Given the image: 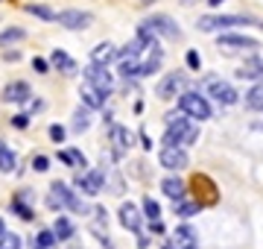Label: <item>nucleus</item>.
Wrapping results in <instances>:
<instances>
[{
	"label": "nucleus",
	"mask_w": 263,
	"mask_h": 249,
	"mask_svg": "<svg viewBox=\"0 0 263 249\" xmlns=\"http://www.w3.org/2000/svg\"><path fill=\"white\" fill-rule=\"evenodd\" d=\"M199 141V126L187 117L170 112L167 115V135H164V147H190Z\"/></svg>",
	"instance_id": "f257e3e1"
},
{
	"label": "nucleus",
	"mask_w": 263,
	"mask_h": 249,
	"mask_svg": "<svg viewBox=\"0 0 263 249\" xmlns=\"http://www.w3.org/2000/svg\"><path fill=\"white\" fill-rule=\"evenodd\" d=\"M196 27L202 32H222V29H234V27H257L263 29V21L252 18V15H202L196 21Z\"/></svg>",
	"instance_id": "f03ea898"
},
{
	"label": "nucleus",
	"mask_w": 263,
	"mask_h": 249,
	"mask_svg": "<svg viewBox=\"0 0 263 249\" xmlns=\"http://www.w3.org/2000/svg\"><path fill=\"white\" fill-rule=\"evenodd\" d=\"M47 205L53 211H62V208H73L76 214H88V205H85L79 197H76L65 182H53L50 185V197H47Z\"/></svg>",
	"instance_id": "7ed1b4c3"
},
{
	"label": "nucleus",
	"mask_w": 263,
	"mask_h": 249,
	"mask_svg": "<svg viewBox=\"0 0 263 249\" xmlns=\"http://www.w3.org/2000/svg\"><path fill=\"white\" fill-rule=\"evenodd\" d=\"M53 24H59V27L67 29V32H82V29H88L91 24H94V12L70 6V9L56 12V21H53Z\"/></svg>",
	"instance_id": "20e7f679"
},
{
	"label": "nucleus",
	"mask_w": 263,
	"mask_h": 249,
	"mask_svg": "<svg viewBox=\"0 0 263 249\" xmlns=\"http://www.w3.org/2000/svg\"><path fill=\"white\" fill-rule=\"evenodd\" d=\"M202 88H205L219 105H234L237 100H240V94L234 91V85H228L226 79H219L216 74H208V77L202 79Z\"/></svg>",
	"instance_id": "39448f33"
},
{
	"label": "nucleus",
	"mask_w": 263,
	"mask_h": 249,
	"mask_svg": "<svg viewBox=\"0 0 263 249\" xmlns=\"http://www.w3.org/2000/svg\"><path fill=\"white\" fill-rule=\"evenodd\" d=\"M179 112L187 117H196V120H208L211 117V103H208L202 94L196 91H181L179 94Z\"/></svg>",
	"instance_id": "423d86ee"
},
{
	"label": "nucleus",
	"mask_w": 263,
	"mask_h": 249,
	"mask_svg": "<svg viewBox=\"0 0 263 249\" xmlns=\"http://www.w3.org/2000/svg\"><path fill=\"white\" fill-rule=\"evenodd\" d=\"M82 74H85V82L91 88H97L100 94H111V88H114V77H111V70H108V65H91L82 67Z\"/></svg>",
	"instance_id": "0eeeda50"
},
{
	"label": "nucleus",
	"mask_w": 263,
	"mask_h": 249,
	"mask_svg": "<svg viewBox=\"0 0 263 249\" xmlns=\"http://www.w3.org/2000/svg\"><path fill=\"white\" fill-rule=\"evenodd\" d=\"M141 24H146V27H149L155 35H161V39H170V41H179V39H181V27H179L173 18H170V15H164V12H158V15H149V18L141 21Z\"/></svg>",
	"instance_id": "6e6552de"
},
{
	"label": "nucleus",
	"mask_w": 263,
	"mask_h": 249,
	"mask_svg": "<svg viewBox=\"0 0 263 249\" xmlns=\"http://www.w3.org/2000/svg\"><path fill=\"white\" fill-rule=\"evenodd\" d=\"M181 91H187V77H184L181 70H173V74H167V77H164L158 85H155V94H158L161 100H173V97L181 94Z\"/></svg>",
	"instance_id": "1a4fd4ad"
},
{
	"label": "nucleus",
	"mask_w": 263,
	"mask_h": 249,
	"mask_svg": "<svg viewBox=\"0 0 263 249\" xmlns=\"http://www.w3.org/2000/svg\"><path fill=\"white\" fill-rule=\"evenodd\" d=\"M105 188V173L103 170H88L76 176V191L82 197H97Z\"/></svg>",
	"instance_id": "9d476101"
},
{
	"label": "nucleus",
	"mask_w": 263,
	"mask_h": 249,
	"mask_svg": "<svg viewBox=\"0 0 263 249\" xmlns=\"http://www.w3.org/2000/svg\"><path fill=\"white\" fill-rule=\"evenodd\" d=\"M161 167H167V170H184L190 164L187 153H184V147H164L158 155Z\"/></svg>",
	"instance_id": "9b49d317"
},
{
	"label": "nucleus",
	"mask_w": 263,
	"mask_h": 249,
	"mask_svg": "<svg viewBox=\"0 0 263 249\" xmlns=\"http://www.w3.org/2000/svg\"><path fill=\"white\" fill-rule=\"evenodd\" d=\"M216 44L226 50H257L260 44L254 39H249V35H237V32H222L219 39H216Z\"/></svg>",
	"instance_id": "f8f14e48"
},
{
	"label": "nucleus",
	"mask_w": 263,
	"mask_h": 249,
	"mask_svg": "<svg viewBox=\"0 0 263 249\" xmlns=\"http://www.w3.org/2000/svg\"><path fill=\"white\" fill-rule=\"evenodd\" d=\"M50 65L56 67V70H62L65 77H73L76 70H79V65H76V59L67 53V50H62V47H56L53 53H50V59H47Z\"/></svg>",
	"instance_id": "ddd939ff"
},
{
	"label": "nucleus",
	"mask_w": 263,
	"mask_h": 249,
	"mask_svg": "<svg viewBox=\"0 0 263 249\" xmlns=\"http://www.w3.org/2000/svg\"><path fill=\"white\" fill-rule=\"evenodd\" d=\"M170 249H199V238L190 226H179L173 232V240H170Z\"/></svg>",
	"instance_id": "4468645a"
},
{
	"label": "nucleus",
	"mask_w": 263,
	"mask_h": 249,
	"mask_svg": "<svg viewBox=\"0 0 263 249\" xmlns=\"http://www.w3.org/2000/svg\"><path fill=\"white\" fill-rule=\"evenodd\" d=\"M29 94H32V88L24 79H15V82H9V85L3 88V100L6 103H27Z\"/></svg>",
	"instance_id": "2eb2a0df"
},
{
	"label": "nucleus",
	"mask_w": 263,
	"mask_h": 249,
	"mask_svg": "<svg viewBox=\"0 0 263 249\" xmlns=\"http://www.w3.org/2000/svg\"><path fill=\"white\" fill-rule=\"evenodd\" d=\"M117 217H120V223H123V229H129V232H141V211L135 208L132 202H123L120 205V211H117Z\"/></svg>",
	"instance_id": "dca6fc26"
},
{
	"label": "nucleus",
	"mask_w": 263,
	"mask_h": 249,
	"mask_svg": "<svg viewBox=\"0 0 263 249\" xmlns=\"http://www.w3.org/2000/svg\"><path fill=\"white\" fill-rule=\"evenodd\" d=\"M114 59H117V47L111 41H100V44L91 47V62L94 65H111Z\"/></svg>",
	"instance_id": "f3484780"
},
{
	"label": "nucleus",
	"mask_w": 263,
	"mask_h": 249,
	"mask_svg": "<svg viewBox=\"0 0 263 249\" xmlns=\"http://www.w3.org/2000/svg\"><path fill=\"white\" fill-rule=\"evenodd\" d=\"M117 74L123 79H138L141 77V56H117Z\"/></svg>",
	"instance_id": "a211bd4d"
},
{
	"label": "nucleus",
	"mask_w": 263,
	"mask_h": 249,
	"mask_svg": "<svg viewBox=\"0 0 263 249\" xmlns=\"http://www.w3.org/2000/svg\"><path fill=\"white\" fill-rule=\"evenodd\" d=\"M24 12L32 15L35 21H44V24H53L56 21V9L50 3H24Z\"/></svg>",
	"instance_id": "6ab92c4d"
},
{
	"label": "nucleus",
	"mask_w": 263,
	"mask_h": 249,
	"mask_svg": "<svg viewBox=\"0 0 263 249\" xmlns=\"http://www.w3.org/2000/svg\"><path fill=\"white\" fill-rule=\"evenodd\" d=\"M79 100H82V105H88V109L94 112V109H103L108 97H105V94H100L97 88H91L88 82H85V88H79Z\"/></svg>",
	"instance_id": "aec40b11"
},
{
	"label": "nucleus",
	"mask_w": 263,
	"mask_h": 249,
	"mask_svg": "<svg viewBox=\"0 0 263 249\" xmlns=\"http://www.w3.org/2000/svg\"><path fill=\"white\" fill-rule=\"evenodd\" d=\"M111 147L117 155H123L132 147V132L126 126H111Z\"/></svg>",
	"instance_id": "412c9836"
},
{
	"label": "nucleus",
	"mask_w": 263,
	"mask_h": 249,
	"mask_svg": "<svg viewBox=\"0 0 263 249\" xmlns=\"http://www.w3.org/2000/svg\"><path fill=\"white\" fill-rule=\"evenodd\" d=\"M237 77H240V79H260V77H263V59H260V56L246 59L243 67L237 70Z\"/></svg>",
	"instance_id": "4be33fe9"
},
{
	"label": "nucleus",
	"mask_w": 263,
	"mask_h": 249,
	"mask_svg": "<svg viewBox=\"0 0 263 249\" xmlns=\"http://www.w3.org/2000/svg\"><path fill=\"white\" fill-rule=\"evenodd\" d=\"M24 39H27V29H24V27H3V29H0V47L21 44Z\"/></svg>",
	"instance_id": "5701e85b"
},
{
	"label": "nucleus",
	"mask_w": 263,
	"mask_h": 249,
	"mask_svg": "<svg viewBox=\"0 0 263 249\" xmlns=\"http://www.w3.org/2000/svg\"><path fill=\"white\" fill-rule=\"evenodd\" d=\"M246 109H252V112H263V79H260V82H254V85L246 91Z\"/></svg>",
	"instance_id": "b1692460"
},
{
	"label": "nucleus",
	"mask_w": 263,
	"mask_h": 249,
	"mask_svg": "<svg viewBox=\"0 0 263 249\" xmlns=\"http://www.w3.org/2000/svg\"><path fill=\"white\" fill-rule=\"evenodd\" d=\"M161 191L167 193L170 200H181V197H184V182L176 179V176H167V179L161 182Z\"/></svg>",
	"instance_id": "393cba45"
},
{
	"label": "nucleus",
	"mask_w": 263,
	"mask_h": 249,
	"mask_svg": "<svg viewBox=\"0 0 263 249\" xmlns=\"http://www.w3.org/2000/svg\"><path fill=\"white\" fill-rule=\"evenodd\" d=\"M15 164H18V158L12 153V147L6 144V141H0V173H12Z\"/></svg>",
	"instance_id": "a878e982"
},
{
	"label": "nucleus",
	"mask_w": 263,
	"mask_h": 249,
	"mask_svg": "<svg viewBox=\"0 0 263 249\" xmlns=\"http://www.w3.org/2000/svg\"><path fill=\"white\" fill-rule=\"evenodd\" d=\"M53 235H56V240H70L76 235L73 223L67 220V217H56V223H53Z\"/></svg>",
	"instance_id": "bb28decb"
},
{
	"label": "nucleus",
	"mask_w": 263,
	"mask_h": 249,
	"mask_svg": "<svg viewBox=\"0 0 263 249\" xmlns=\"http://www.w3.org/2000/svg\"><path fill=\"white\" fill-rule=\"evenodd\" d=\"M88 126H91V109H88V105H79L73 112V132L82 135Z\"/></svg>",
	"instance_id": "cd10ccee"
},
{
	"label": "nucleus",
	"mask_w": 263,
	"mask_h": 249,
	"mask_svg": "<svg viewBox=\"0 0 263 249\" xmlns=\"http://www.w3.org/2000/svg\"><path fill=\"white\" fill-rule=\"evenodd\" d=\"M59 162L67 164V167H85V153H79V150H59Z\"/></svg>",
	"instance_id": "c85d7f7f"
},
{
	"label": "nucleus",
	"mask_w": 263,
	"mask_h": 249,
	"mask_svg": "<svg viewBox=\"0 0 263 249\" xmlns=\"http://www.w3.org/2000/svg\"><path fill=\"white\" fill-rule=\"evenodd\" d=\"M173 202H176V214L179 217H193V214H199V205L196 202H187L184 197L181 200H173Z\"/></svg>",
	"instance_id": "c756f323"
},
{
	"label": "nucleus",
	"mask_w": 263,
	"mask_h": 249,
	"mask_svg": "<svg viewBox=\"0 0 263 249\" xmlns=\"http://www.w3.org/2000/svg\"><path fill=\"white\" fill-rule=\"evenodd\" d=\"M21 246H24L21 235H15V232H3L0 235V249H21Z\"/></svg>",
	"instance_id": "7c9ffc66"
},
{
	"label": "nucleus",
	"mask_w": 263,
	"mask_h": 249,
	"mask_svg": "<svg viewBox=\"0 0 263 249\" xmlns=\"http://www.w3.org/2000/svg\"><path fill=\"white\" fill-rule=\"evenodd\" d=\"M143 214L149 217V223L152 220H161V205L152 200V197H146V200H143Z\"/></svg>",
	"instance_id": "2f4dec72"
},
{
	"label": "nucleus",
	"mask_w": 263,
	"mask_h": 249,
	"mask_svg": "<svg viewBox=\"0 0 263 249\" xmlns=\"http://www.w3.org/2000/svg\"><path fill=\"white\" fill-rule=\"evenodd\" d=\"M12 211L18 214L21 220H35V211L29 208V205H24L21 200H12Z\"/></svg>",
	"instance_id": "473e14b6"
},
{
	"label": "nucleus",
	"mask_w": 263,
	"mask_h": 249,
	"mask_svg": "<svg viewBox=\"0 0 263 249\" xmlns=\"http://www.w3.org/2000/svg\"><path fill=\"white\" fill-rule=\"evenodd\" d=\"M184 59H187L190 70H202V56H199L196 50H187V56H184Z\"/></svg>",
	"instance_id": "72a5a7b5"
},
{
	"label": "nucleus",
	"mask_w": 263,
	"mask_h": 249,
	"mask_svg": "<svg viewBox=\"0 0 263 249\" xmlns=\"http://www.w3.org/2000/svg\"><path fill=\"white\" fill-rule=\"evenodd\" d=\"M32 170L47 173L50 170V158H47V155H35V158H32Z\"/></svg>",
	"instance_id": "f704fd0d"
},
{
	"label": "nucleus",
	"mask_w": 263,
	"mask_h": 249,
	"mask_svg": "<svg viewBox=\"0 0 263 249\" xmlns=\"http://www.w3.org/2000/svg\"><path fill=\"white\" fill-rule=\"evenodd\" d=\"M32 70H35V74H50V62L41 59V56H35L32 59Z\"/></svg>",
	"instance_id": "c9c22d12"
},
{
	"label": "nucleus",
	"mask_w": 263,
	"mask_h": 249,
	"mask_svg": "<svg viewBox=\"0 0 263 249\" xmlns=\"http://www.w3.org/2000/svg\"><path fill=\"white\" fill-rule=\"evenodd\" d=\"M12 126H15V129H27V126H29V115H24V112L15 115V117H12Z\"/></svg>",
	"instance_id": "e433bc0d"
},
{
	"label": "nucleus",
	"mask_w": 263,
	"mask_h": 249,
	"mask_svg": "<svg viewBox=\"0 0 263 249\" xmlns=\"http://www.w3.org/2000/svg\"><path fill=\"white\" fill-rule=\"evenodd\" d=\"M50 138H53V141H65V126H59V123H53L50 126Z\"/></svg>",
	"instance_id": "4c0bfd02"
},
{
	"label": "nucleus",
	"mask_w": 263,
	"mask_h": 249,
	"mask_svg": "<svg viewBox=\"0 0 263 249\" xmlns=\"http://www.w3.org/2000/svg\"><path fill=\"white\" fill-rule=\"evenodd\" d=\"M3 62H21V50H6L3 47Z\"/></svg>",
	"instance_id": "58836bf2"
},
{
	"label": "nucleus",
	"mask_w": 263,
	"mask_h": 249,
	"mask_svg": "<svg viewBox=\"0 0 263 249\" xmlns=\"http://www.w3.org/2000/svg\"><path fill=\"white\" fill-rule=\"evenodd\" d=\"M138 3H141V6H152V3H155V0H138Z\"/></svg>",
	"instance_id": "ea45409f"
},
{
	"label": "nucleus",
	"mask_w": 263,
	"mask_h": 249,
	"mask_svg": "<svg viewBox=\"0 0 263 249\" xmlns=\"http://www.w3.org/2000/svg\"><path fill=\"white\" fill-rule=\"evenodd\" d=\"M208 3H211V6H219V3H226V0H208Z\"/></svg>",
	"instance_id": "a19ab883"
},
{
	"label": "nucleus",
	"mask_w": 263,
	"mask_h": 249,
	"mask_svg": "<svg viewBox=\"0 0 263 249\" xmlns=\"http://www.w3.org/2000/svg\"><path fill=\"white\" fill-rule=\"evenodd\" d=\"M3 232H6V223H3V217H0V235H3Z\"/></svg>",
	"instance_id": "79ce46f5"
}]
</instances>
